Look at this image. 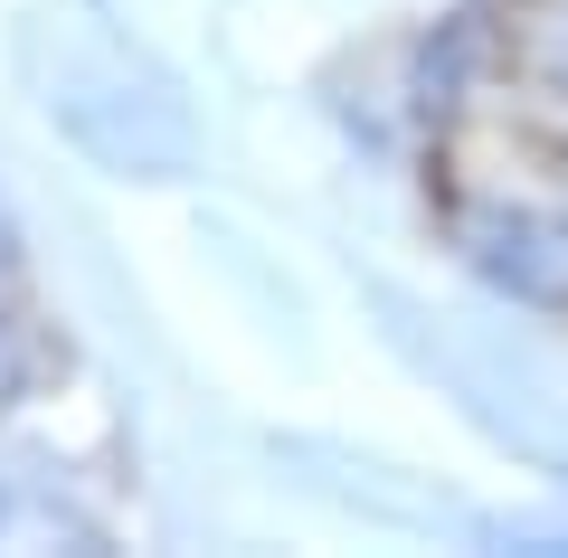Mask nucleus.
Returning a JSON list of instances; mask_svg holds the SVG:
<instances>
[{"instance_id":"nucleus-1","label":"nucleus","mask_w":568,"mask_h":558,"mask_svg":"<svg viewBox=\"0 0 568 558\" xmlns=\"http://www.w3.org/2000/svg\"><path fill=\"white\" fill-rule=\"evenodd\" d=\"M417 190L493 294L568 322V0H465L417 48Z\"/></svg>"}]
</instances>
